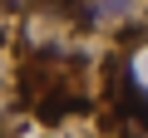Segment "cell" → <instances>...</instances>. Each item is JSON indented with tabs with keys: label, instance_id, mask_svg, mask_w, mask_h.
<instances>
[{
	"label": "cell",
	"instance_id": "cell-1",
	"mask_svg": "<svg viewBox=\"0 0 148 138\" xmlns=\"http://www.w3.org/2000/svg\"><path fill=\"white\" fill-rule=\"evenodd\" d=\"M94 10H99V20H104V15L119 20V15H133V0H94Z\"/></svg>",
	"mask_w": 148,
	"mask_h": 138
}]
</instances>
